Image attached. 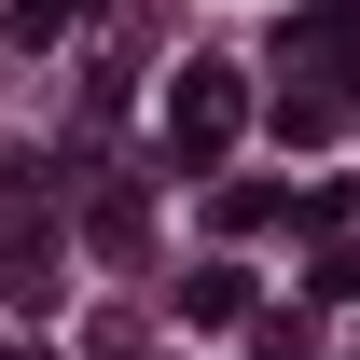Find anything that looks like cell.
Instances as JSON below:
<instances>
[{"instance_id": "obj_1", "label": "cell", "mask_w": 360, "mask_h": 360, "mask_svg": "<svg viewBox=\"0 0 360 360\" xmlns=\"http://www.w3.org/2000/svg\"><path fill=\"white\" fill-rule=\"evenodd\" d=\"M236 125H250V84H236V70H180V97H167L180 167H222V153H236Z\"/></svg>"}, {"instance_id": "obj_2", "label": "cell", "mask_w": 360, "mask_h": 360, "mask_svg": "<svg viewBox=\"0 0 360 360\" xmlns=\"http://www.w3.org/2000/svg\"><path fill=\"white\" fill-rule=\"evenodd\" d=\"M180 319H194V333H236V319H250V277H236V264H194V277H180Z\"/></svg>"}, {"instance_id": "obj_3", "label": "cell", "mask_w": 360, "mask_h": 360, "mask_svg": "<svg viewBox=\"0 0 360 360\" xmlns=\"http://www.w3.org/2000/svg\"><path fill=\"white\" fill-rule=\"evenodd\" d=\"M0 291H14V305H56V250H42V236L0 250Z\"/></svg>"}, {"instance_id": "obj_4", "label": "cell", "mask_w": 360, "mask_h": 360, "mask_svg": "<svg viewBox=\"0 0 360 360\" xmlns=\"http://www.w3.org/2000/svg\"><path fill=\"white\" fill-rule=\"evenodd\" d=\"M305 56L333 70V84H347V70H360V14H319V28H305Z\"/></svg>"}, {"instance_id": "obj_5", "label": "cell", "mask_w": 360, "mask_h": 360, "mask_svg": "<svg viewBox=\"0 0 360 360\" xmlns=\"http://www.w3.org/2000/svg\"><path fill=\"white\" fill-rule=\"evenodd\" d=\"M70 14H84V0H70Z\"/></svg>"}]
</instances>
